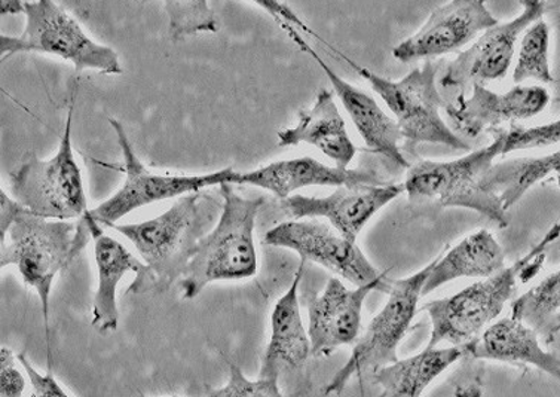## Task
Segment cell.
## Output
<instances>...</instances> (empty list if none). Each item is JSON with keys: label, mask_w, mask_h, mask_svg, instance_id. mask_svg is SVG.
<instances>
[{"label": "cell", "mask_w": 560, "mask_h": 397, "mask_svg": "<svg viewBox=\"0 0 560 397\" xmlns=\"http://www.w3.org/2000/svg\"><path fill=\"white\" fill-rule=\"evenodd\" d=\"M222 206L211 194H188L155 218L112 229L130 240L142 256L155 289L167 291L184 277L199 243L218 223Z\"/></svg>", "instance_id": "3"}, {"label": "cell", "mask_w": 560, "mask_h": 397, "mask_svg": "<svg viewBox=\"0 0 560 397\" xmlns=\"http://www.w3.org/2000/svg\"><path fill=\"white\" fill-rule=\"evenodd\" d=\"M219 189L222 213L182 277L185 300H194L211 283L247 280L257 272L255 226L265 198L240 196L232 184L220 185Z\"/></svg>", "instance_id": "4"}, {"label": "cell", "mask_w": 560, "mask_h": 397, "mask_svg": "<svg viewBox=\"0 0 560 397\" xmlns=\"http://www.w3.org/2000/svg\"><path fill=\"white\" fill-rule=\"evenodd\" d=\"M91 234L84 219L49 221L26 209L16 217L5 235L0 237V267L14 265L23 283L35 291L43 308L45 349L48 370H52L49 304L54 281L77 260L89 246Z\"/></svg>", "instance_id": "2"}, {"label": "cell", "mask_w": 560, "mask_h": 397, "mask_svg": "<svg viewBox=\"0 0 560 397\" xmlns=\"http://www.w3.org/2000/svg\"><path fill=\"white\" fill-rule=\"evenodd\" d=\"M553 173L560 175V149L547 155L524 156L493 164L485 175L482 185L485 191L495 196L508 212L533 186Z\"/></svg>", "instance_id": "25"}, {"label": "cell", "mask_w": 560, "mask_h": 397, "mask_svg": "<svg viewBox=\"0 0 560 397\" xmlns=\"http://www.w3.org/2000/svg\"><path fill=\"white\" fill-rule=\"evenodd\" d=\"M360 77L371 84L380 94L388 109L396 117L401 136L410 143H438L447 148L466 151L468 144L452 130L442 115V96H440L438 72L439 63L425 61L422 68L413 69L400 81L387 80L348 60Z\"/></svg>", "instance_id": "8"}, {"label": "cell", "mask_w": 560, "mask_h": 397, "mask_svg": "<svg viewBox=\"0 0 560 397\" xmlns=\"http://www.w3.org/2000/svg\"><path fill=\"white\" fill-rule=\"evenodd\" d=\"M26 26L20 36L2 35V60L22 52H39L69 61L77 72L95 70L103 74H121L122 65L115 49L86 35L81 24L52 0L24 2Z\"/></svg>", "instance_id": "7"}, {"label": "cell", "mask_w": 560, "mask_h": 397, "mask_svg": "<svg viewBox=\"0 0 560 397\" xmlns=\"http://www.w3.org/2000/svg\"><path fill=\"white\" fill-rule=\"evenodd\" d=\"M284 31L292 37L294 44L298 45L302 51L308 54L317 61L319 68L329 78L331 89H334L336 96L341 101L342 106L346 107L347 114L350 115L351 121L354 122L357 131L360 132L364 143L371 151L376 154L384 155L385 159L393 161L394 164L400 165L404 168H410L409 161L405 159L404 152L400 149L401 136L400 128H398L396 119L385 114L383 107L377 105L375 98L363 93L362 90L351 85L350 82L342 80L329 65L326 63L310 44L306 43L304 37L299 35L296 28L290 24L280 22Z\"/></svg>", "instance_id": "18"}, {"label": "cell", "mask_w": 560, "mask_h": 397, "mask_svg": "<svg viewBox=\"0 0 560 397\" xmlns=\"http://www.w3.org/2000/svg\"><path fill=\"white\" fill-rule=\"evenodd\" d=\"M526 81L545 82V84L555 81L550 68V27L545 20L535 22L524 33L518 44L513 82L522 85Z\"/></svg>", "instance_id": "26"}, {"label": "cell", "mask_w": 560, "mask_h": 397, "mask_svg": "<svg viewBox=\"0 0 560 397\" xmlns=\"http://www.w3.org/2000/svg\"><path fill=\"white\" fill-rule=\"evenodd\" d=\"M560 237V221L516 262L498 275L476 281L455 295L425 304L422 312L429 314L431 335L427 349L442 345L466 347L476 341L503 313L513 300L518 283H528L541 271L547 250Z\"/></svg>", "instance_id": "1"}, {"label": "cell", "mask_w": 560, "mask_h": 397, "mask_svg": "<svg viewBox=\"0 0 560 397\" xmlns=\"http://www.w3.org/2000/svg\"><path fill=\"white\" fill-rule=\"evenodd\" d=\"M265 243L296 252L301 259L322 265L357 288L387 276V271L380 275L375 270L357 243L350 242L329 223L318 219H293L280 223L268 231Z\"/></svg>", "instance_id": "12"}, {"label": "cell", "mask_w": 560, "mask_h": 397, "mask_svg": "<svg viewBox=\"0 0 560 397\" xmlns=\"http://www.w3.org/2000/svg\"><path fill=\"white\" fill-rule=\"evenodd\" d=\"M466 350L470 358L480 361L538 367L560 382V359L542 349L533 328L512 316L493 322Z\"/></svg>", "instance_id": "22"}, {"label": "cell", "mask_w": 560, "mask_h": 397, "mask_svg": "<svg viewBox=\"0 0 560 397\" xmlns=\"http://www.w3.org/2000/svg\"><path fill=\"white\" fill-rule=\"evenodd\" d=\"M466 354V347L425 349L380 367L373 372V382L381 388L380 397H421L435 378Z\"/></svg>", "instance_id": "24"}, {"label": "cell", "mask_w": 560, "mask_h": 397, "mask_svg": "<svg viewBox=\"0 0 560 397\" xmlns=\"http://www.w3.org/2000/svg\"><path fill=\"white\" fill-rule=\"evenodd\" d=\"M226 365L230 367V380L225 386L214 388L207 397H284L278 386V380H250L234 362L228 361Z\"/></svg>", "instance_id": "29"}, {"label": "cell", "mask_w": 560, "mask_h": 397, "mask_svg": "<svg viewBox=\"0 0 560 397\" xmlns=\"http://www.w3.org/2000/svg\"><path fill=\"white\" fill-rule=\"evenodd\" d=\"M550 101L545 86L516 85L500 94L485 85H475L470 96L459 94L455 103L446 106V115L455 130L468 138H477L488 128L538 117Z\"/></svg>", "instance_id": "16"}, {"label": "cell", "mask_w": 560, "mask_h": 397, "mask_svg": "<svg viewBox=\"0 0 560 397\" xmlns=\"http://www.w3.org/2000/svg\"><path fill=\"white\" fill-rule=\"evenodd\" d=\"M305 260L301 259L289 291L277 301L271 314V338L262 359L259 378L280 380L281 371L301 370L313 355L308 329L299 307V287L304 277Z\"/></svg>", "instance_id": "20"}, {"label": "cell", "mask_w": 560, "mask_h": 397, "mask_svg": "<svg viewBox=\"0 0 560 397\" xmlns=\"http://www.w3.org/2000/svg\"><path fill=\"white\" fill-rule=\"evenodd\" d=\"M16 361L22 363L24 371H26L28 383H31L32 397H72L57 382L52 370H48L47 374L37 371L28 361L26 353L16 354Z\"/></svg>", "instance_id": "32"}, {"label": "cell", "mask_w": 560, "mask_h": 397, "mask_svg": "<svg viewBox=\"0 0 560 397\" xmlns=\"http://www.w3.org/2000/svg\"><path fill=\"white\" fill-rule=\"evenodd\" d=\"M278 147L308 143L318 149L336 167L348 168L357 155L355 144L348 135L346 119L336 105L334 93L322 90L313 106L299 112L296 126L278 132Z\"/></svg>", "instance_id": "21"}, {"label": "cell", "mask_w": 560, "mask_h": 397, "mask_svg": "<svg viewBox=\"0 0 560 397\" xmlns=\"http://www.w3.org/2000/svg\"><path fill=\"white\" fill-rule=\"evenodd\" d=\"M522 5L524 11L516 19L498 23L483 32L475 44L450 61L442 77H439V85L446 90H466L504 80L513 63L518 37L535 22L542 20L546 12V2L539 0H526Z\"/></svg>", "instance_id": "11"}, {"label": "cell", "mask_w": 560, "mask_h": 397, "mask_svg": "<svg viewBox=\"0 0 560 397\" xmlns=\"http://www.w3.org/2000/svg\"><path fill=\"white\" fill-rule=\"evenodd\" d=\"M89 225L91 242L94 244L95 267H97V289L93 302L94 329L100 334H109L118 329L119 307L118 287L128 272L136 275L130 292L153 291V276L143 260L137 259L118 240L107 235L97 222L89 217L82 218Z\"/></svg>", "instance_id": "15"}, {"label": "cell", "mask_w": 560, "mask_h": 397, "mask_svg": "<svg viewBox=\"0 0 560 397\" xmlns=\"http://www.w3.org/2000/svg\"><path fill=\"white\" fill-rule=\"evenodd\" d=\"M505 268L501 244L488 230L462 240L445 256L434 259L422 296L458 279H489Z\"/></svg>", "instance_id": "23"}, {"label": "cell", "mask_w": 560, "mask_h": 397, "mask_svg": "<svg viewBox=\"0 0 560 397\" xmlns=\"http://www.w3.org/2000/svg\"><path fill=\"white\" fill-rule=\"evenodd\" d=\"M404 192V185L394 184L341 186L327 197H289L281 207L294 221L327 219L339 234L355 243L364 225Z\"/></svg>", "instance_id": "14"}, {"label": "cell", "mask_w": 560, "mask_h": 397, "mask_svg": "<svg viewBox=\"0 0 560 397\" xmlns=\"http://www.w3.org/2000/svg\"><path fill=\"white\" fill-rule=\"evenodd\" d=\"M560 334V312L556 314L553 318H551L550 324L547 325L545 332H542L541 338L545 339V342L549 345V342L553 341L556 335Z\"/></svg>", "instance_id": "34"}, {"label": "cell", "mask_w": 560, "mask_h": 397, "mask_svg": "<svg viewBox=\"0 0 560 397\" xmlns=\"http://www.w3.org/2000/svg\"><path fill=\"white\" fill-rule=\"evenodd\" d=\"M384 279L385 276L364 287L348 289L334 277L310 301L308 335L315 358H326L339 347L355 345L362 330L364 301Z\"/></svg>", "instance_id": "17"}, {"label": "cell", "mask_w": 560, "mask_h": 397, "mask_svg": "<svg viewBox=\"0 0 560 397\" xmlns=\"http://www.w3.org/2000/svg\"><path fill=\"white\" fill-rule=\"evenodd\" d=\"M498 23L482 0H454L435 8L424 26L393 49V56L401 63L430 61L466 47Z\"/></svg>", "instance_id": "13"}, {"label": "cell", "mask_w": 560, "mask_h": 397, "mask_svg": "<svg viewBox=\"0 0 560 397\" xmlns=\"http://www.w3.org/2000/svg\"><path fill=\"white\" fill-rule=\"evenodd\" d=\"M140 397H147V396H144V395H140Z\"/></svg>", "instance_id": "36"}, {"label": "cell", "mask_w": 560, "mask_h": 397, "mask_svg": "<svg viewBox=\"0 0 560 397\" xmlns=\"http://www.w3.org/2000/svg\"><path fill=\"white\" fill-rule=\"evenodd\" d=\"M114 128L119 148L124 156V170H126V182L105 202L89 210L86 217L97 222L100 226L116 225L127 214L142 209L153 202L180 198L188 194L206 191L207 188L232 184L235 170L223 168L219 172L206 173V175H158L144 167L142 160L137 156L135 148L122 124L115 118L109 119Z\"/></svg>", "instance_id": "10"}, {"label": "cell", "mask_w": 560, "mask_h": 397, "mask_svg": "<svg viewBox=\"0 0 560 397\" xmlns=\"http://www.w3.org/2000/svg\"><path fill=\"white\" fill-rule=\"evenodd\" d=\"M232 184L252 185L272 192L280 200H288L298 189L308 186H357L383 185V179L373 170L339 168L322 161L302 159L276 161L253 172L234 173Z\"/></svg>", "instance_id": "19"}, {"label": "cell", "mask_w": 560, "mask_h": 397, "mask_svg": "<svg viewBox=\"0 0 560 397\" xmlns=\"http://www.w3.org/2000/svg\"><path fill=\"white\" fill-rule=\"evenodd\" d=\"M505 135L501 131L488 147L477 149L462 159L425 160L409 168L405 192L410 200L427 198L443 207H462L491 219L508 229L509 219L503 205L485 191L482 180L498 156L504 155Z\"/></svg>", "instance_id": "6"}, {"label": "cell", "mask_w": 560, "mask_h": 397, "mask_svg": "<svg viewBox=\"0 0 560 397\" xmlns=\"http://www.w3.org/2000/svg\"><path fill=\"white\" fill-rule=\"evenodd\" d=\"M164 8L168 15L170 36L174 40H182L186 36L198 35V33L219 32L218 15L206 0H189V2L168 0L164 2Z\"/></svg>", "instance_id": "28"}, {"label": "cell", "mask_w": 560, "mask_h": 397, "mask_svg": "<svg viewBox=\"0 0 560 397\" xmlns=\"http://www.w3.org/2000/svg\"><path fill=\"white\" fill-rule=\"evenodd\" d=\"M560 312V271L547 276L512 304V317L541 337L551 318Z\"/></svg>", "instance_id": "27"}, {"label": "cell", "mask_w": 560, "mask_h": 397, "mask_svg": "<svg viewBox=\"0 0 560 397\" xmlns=\"http://www.w3.org/2000/svg\"><path fill=\"white\" fill-rule=\"evenodd\" d=\"M26 392V376L15 366L14 351L2 347L0 350V395L23 397Z\"/></svg>", "instance_id": "31"}, {"label": "cell", "mask_w": 560, "mask_h": 397, "mask_svg": "<svg viewBox=\"0 0 560 397\" xmlns=\"http://www.w3.org/2000/svg\"><path fill=\"white\" fill-rule=\"evenodd\" d=\"M24 207L19 205L5 191L0 192V213H2V219H0V225H2V235L8 233L12 223H14L16 217L22 213Z\"/></svg>", "instance_id": "33"}, {"label": "cell", "mask_w": 560, "mask_h": 397, "mask_svg": "<svg viewBox=\"0 0 560 397\" xmlns=\"http://www.w3.org/2000/svg\"><path fill=\"white\" fill-rule=\"evenodd\" d=\"M433 265L434 260H431L413 276L394 281L387 304L372 318L362 337L357 339L350 359L323 390L325 396L339 395L354 376L375 372L398 361V346L417 316L419 300Z\"/></svg>", "instance_id": "9"}, {"label": "cell", "mask_w": 560, "mask_h": 397, "mask_svg": "<svg viewBox=\"0 0 560 397\" xmlns=\"http://www.w3.org/2000/svg\"><path fill=\"white\" fill-rule=\"evenodd\" d=\"M74 90L60 147L52 159L28 152L11 175L10 196L27 212L49 221H79L89 213L84 177L74 160L72 126Z\"/></svg>", "instance_id": "5"}, {"label": "cell", "mask_w": 560, "mask_h": 397, "mask_svg": "<svg viewBox=\"0 0 560 397\" xmlns=\"http://www.w3.org/2000/svg\"><path fill=\"white\" fill-rule=\"evenodd\" d=\"M0 12L2 15L23 14V0H3Z\"/></svg>", "instance_id": "35"}, {"label": "cell", "mask_w": 560, "mask_h": 397, "mask_svg": "<svg viewBox=\"0 0 560 397\" xmlns=\"http://www.w3.org/2000/svg\"><path fill=\"white\" fill-rule=\"evenodd\" d=\"M558 102L560 103V97ZM504 155L525 151V149L551 147V144L560 143V118L545 124V126L513 127L512 130L504 131Z\"/></svg>", "instance_id": "30"}]
</instances>
